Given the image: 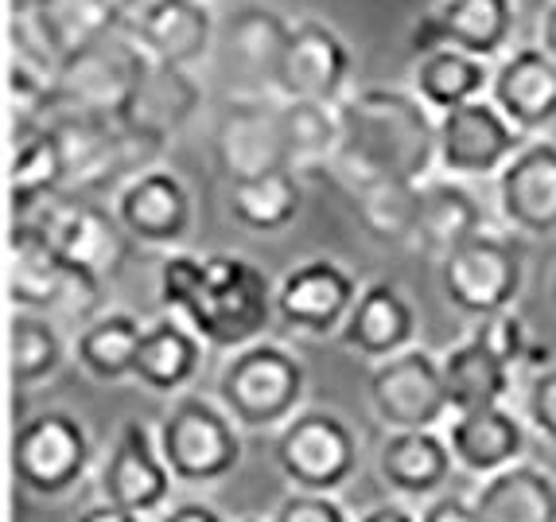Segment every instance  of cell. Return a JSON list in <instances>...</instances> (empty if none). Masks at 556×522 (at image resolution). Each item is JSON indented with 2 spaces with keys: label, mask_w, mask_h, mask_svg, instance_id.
Instances as JSON below:
<instances>
[{
  "label": "cell",
  "mask_w": 556,
  "mask_h": 522,
  "mask_svg": "<svg viewBox=\"0 0 556 522\" xmlns=\"http://www.w3.org/2000/svg\"><path fill=\"white\" fill-rule=\"evenodd\" d=\"M31 12H36L47 36L55 39L63 59L90 39L113 32V20L102 0H43V4H31Z\"/></svg>",
  "instance_id": "f35d334b"
},
{
  "label": "cell",
  "mask_w": 556,
  "mask_h": 522,
  "mask_svg": "<svg viewBox=\"0 0 556 522\" xmlns=\"http://www.w3.org/2000/svg\"><path fill=\"white\" fill-rule=\"evenodd\" d=\"M553 304H556V277H553Z\"/></svg>",
  "instance_id": "816d5d0a"
},
{
  "label": "cell",
  "mask_w": 556,
  "mask_h": 522,
  "mask_svg": "<svg viewBox=\"0 0 556 522\" xmlns=\"http://www.w3.org/2000/svg\"><path fill=\"white\" fill-rule=\"evenodd\" d=\"M366 394H370L374 418L386 430H444L447 418L455 413L440 355L420 344L374 363Z\"/></svg>",
  "instance_id": "9c48e42d"
},
{
  "label": "cell",
  "mask_w": 556,
  "mask_h": 522,
  "mask_svg": "<svg viewBox=\"0 0 556 522\" xmlns=\"http://www.w3.org/2000/svg\"><path fill=\"white\" fill-rule=\"evenodd\" d=\"M93 464V437L75 410H39L12 433V476L39 499H63Z\"/></svg>",
  "instance_id": "8992f818"
},
{
  "label": "cell",
  "mask_w": 556,
  "mask_h": 522,
  "mask_svg": "<svg viewBox=\"0 0 556 522\" xmlns=\"http://www.w3.org/2000/svg\"><path fill=\"white\" fill-rule=\"evenodd\" d=\"M172 487H176V476L164 460L156 430L140 418L125 421L98 468V495L156 519L172 504Z\"/></svg>",
  "instance_id": "9a60e30c"
},
{
  "label": "cell",
  "mask_w": 556,
  "mask_h": 522,
  "mask_svg": "<svg viewBox=\"0 0 556 522\" xmlns=\"http://www.w3.org/2000/svg\"><path fill=\"white\" fill-rule=\"evenodd\" d=\"M140 339H144V320L125 312V308H105L93 316L83 332L71 339V359L83 366L86 378L102 386H117L132 378Z\"/></svg>",
  "instance_id": "f1b7e54d"
},
{
  "label": "cell",
  "mask_w": 556,
  "mask_h": 522,
  "mask_svg": "<svg viewBox=\"0 0 556 522\" xmlns=\"http://www.w3.org/2000/svg\"><path fill=\"white\" fill-rule=\"evenodd\" d=\"M214 169L226 184L265 176V172L292 169L285 145V122H280V102H261V98H233L223 105L211 133Z\"/></svg>",
  "instance_id": "2e32d148"
},
{
  "label": "cell",
  "mask_w": 556,
  "mask_h": 522,
  "mask_svg": "<svg viewBox=\"0 0 556 522\" xmlns=\"http://www.w3.org/2000/svg\"><path fill=\"white\" fill-rule=\"evenodd\" d=\"M362 285L343 261L304 258L277 281V324L307 339L339 336Z\"/></svg>",
  "instance_id": "4fadbf2b"
},
{
  "label": "cell",
  "mask_w": 556,
  "mask_h": 522,
  "mask_svg": "<svg viewBox=\"0 0 556 522\" xmlns=\"http://www.w3.org/2000/svg\"><path fill=\"white\" fill-rule=\"evenodd\" d=\"M378 480L397 499H432L447 492L455 476V457L447 433L440 430H386L374 452Z\"/></svg>",
  "instance_id": "44dd1931"
},
{
  "label": "cell",
  "mask_w": 556,
  "mask_h": 522,
  "mask_svg": "<svg viewBox=\"0 0 556 522\" xmlns=\"http://www.w3.org/2000/svg\"><path fill=\"white\" fill-rule=\"evenodd\" d=\"M203 261L206 253H187V250H167L156 273V297L164 312L184 316L191 297H195L199 281H203Z\"/></svg>",
  "instance_id": "ab89813d"
},
{
  "label": "cell",
  "mask_w": 556,
  "mask_h": 522,
  "mask_svg": "<svg viewBox=\"0 0 556 522\" xmlns=\"http://www.w3.org/2000/svg\"><path fill=\"white\" fill-rule=\"evenodd\" d=\"M75 522H149V514H137V511H129V507L98 499V504L83 507V511L75 514Z\"/></svg>",
  "instance_id": "bcb514c9"
},
{
  "label": "cell",
  "mask_w": 556,
  "mask_h": 522,
  "mask_svg": "<svg viewBox=\"0 0 556 522\" xmlns=\"http://www.w3.org/2000/svg\"><path fill=\"white\" fill-rule=\"evenodd\" d=\"M486 231L482 226V203L475 199V191L467 187V179H425L420 191V226H417V246L432 258H444L459 243H467L471 234Z\"/></svg>",
  "instance_id": "4dcf8cb0"
},
{
  "label": "cell",
  "mask_w": 556,
  "mask_h": 522,
  "mask_svg": "<svg viewBox=\"0 0 556 522\" xmlns=\"http://www.w3.org/2000/svg\"><path fill=\"white\" fill-rule=\"evenodd\" d=\"M471 499L482 522H556V480L533 460L479 480Z\"/></svg>",
  "instance_id": "83f0119b"
},
{
  "label": "cell",
  "mask_w": 556,
  "mask_h": 522,
  "mask_svg": "<svg viewBox=\"0 0 556 522\" xmlns=\"http://www.w3.org/2000/svg\"><path fill=\"white\" fill-rule=\"evenodd\" d=\"M351 83V47L324 20H296L273 71L280 102H343Z\"/></svg>",
  "instance_id": "5bb4252c"
},
{
  "label": "cell",
  "mask_w": 556,
  "mask_h": 522,
  "mask_svg": "<svg viewBox=\"0 0 556 522\" xmlns=\"http://www.w3.org/2000/svg\"><path fill=\"white\" fill-rule=\"evenodd\" d=\"M343 145L331 164V176L346 191L401 179L425 184L437 169L440 117L417 98V90L366 86L339 102Z\"/></svg>",
  "instance_id": "6da1fadb"
},
{
  "label": "cell",
  "mask_w": 556,
  "mask_h": 522,
  "mask_svg": "<svg viewBox=\"0 0 556 522\" xmlns=\"http://www.w3.org/2000/svg\"><path fill=\"white\" fill-rule=\"evenodd\" d=\"M140 63H144V51H140L129 32L121 28L83 44L63 59L55 75L59 110L113 117L121 110V102H125Z\"/></svg>",
  "instance_id": "7c38bea8"
},
{
  "label": "cell",
  "mask_w": 556,
  "mask_h": 522,
  "mask_svg": "<svg viewBox=\"0 0 556 522\" xmlns=\"http://www.w3.org/2000/svg\"><path fill=\"white\" fill-rule=\"evenodd\" d=\"M199 105H203V90H199L191 66L160 63V59L144 55L125 102L113 117H117V125L149 140H160L167 149V140L195 117Z\"/></svg>",
  "instance_id": "ac0fdd59"
},
{
  "label": "cell",
  "mask_w": 556,
  "mask_h": 522,
  "mask_svg": "<svg viewBox=\"0 0 556 522\" xmlns=\"http://www.w3.org/2000/svg\"><path fill=\"white\" fill-rule=\"evenodd\" d=\"M502 223L529 238L556 234V140L529 137L518 157L498 172Z\"/></svg>",
  "instance_id": "ffe728a7"
},
{
  "label": "cell",
  "mask_w": 556,
  "mask_h": 522,
  "mask_svg": "<svg viewBox=\"0 0 556 522\" xmlns=\"http://www.w3.org/2000/svg\"><path fill=\"white\" fill-rule=\"evenodd\" d=\"M113 211L132 243L149 250H179L195 223L191 187L184 184L179 172L160 169V164L125 179L113 191Z\"/></svg>",
  "instance_id": "e0dca14e"
},
{
  "label": "cell",
  "mask_w": 556,
  "mask_h": 522,
  "mask_svg": "<svg viewBox=\"0 0 556 522\" xmlns=\"http://www.w3.org/2000/svg\"><path fill=\"white\" fill-rule=\"evenodd\" d=\"M444 433L447 445H452L455 464L479 480L526 460V421L506 401L479 406V410H455L447 418Z\"/></svg>",
  "instance_id": "cb8c5ba5"
},
{
  "label": "cell",
  "mask_w": 556,
  "mask_h": 522,
  "mask_svg": "<svg viewBox=\"0 0 556 522\" xmlns=\"http://www.w3.org/2000/svg\"><path fill=\"white\" fill-rule=\"evenodd\" d=\"M71 359L63 327L47 312L16 308L9 320V378L20 390H36L39 383L55 378Z\"/></svg>",
  "instance_id": "e575fe53"
},
{
  "label": "cell",
  "mask_w": 556,
  "mask_h": 522,
  "mask_svg": "<svg viewBox=\"0 0 556 522\" xmlns=\"http://www.w3.org/2000/svg\"><path fill=\"white\" fill-rule=\"evenodd\" d=\"M417 332H420V320L413 300L405 297L401 285L381 277L362 285L339 339L354 355H362L366 363H381V359H390V355L417 344Z\"/></svg>",
  "instance_id": "603a6c76"
},
{
  "label": "cell",
  "mask_w": 556,
  "mask_h": 522,
  "mask_svg": "<svg viewBox=\"0 0 556 522\" xmlns=\"http://www.w3.org/2000/svg\"><path fill=\"white\" fill-rule=\"evenodd\" d=\"M526 285V258L518 243L498 231H479L440 258V293L467 320H486L518 304Z\"/></svg>",
  "instance_id": "ba28073f"
},
{
  "label": "cell",
  "mask_w": 556,
  "mask_h": 522,
  "mask_svg": "<svg viewBox=\"0 0 556 522\" xmlns=\"http://www.w3.org/2000/svg\"><path fill=\"white\" fill-rule=\"evenodd\" d=\"M526 133L486 98L440 113L437 169L455 179H498V172L518 157Z\"/></svg>",
  "instance_id": "8fae6325"
},
{
  "label": "cell",
  "mask_w": 556,
  "mask_h": 522,
  "mask_svg": "<svg viewBox=\"0 0 556 522\" xmlns=\"http://www.w3.org/2000/svg\"><path fill=\"white\" fill-rule=\"evenodd\" d=\"M156 522H226V514L206 499H179V504H167Z\"/></svg>",
  "instance_id": "f6af8a7d"
},
{
  "label": "cell",
  "mask_w": 556,
  "mask_h": 522,
  "mask_svg": "<svg viewBox=\"0 0 556 522\" xmlns=\"http://www.w3.org/2000/svg\"><path fill=\"white\" fill-rule=\"evenodd\" d=\"M541 47L556 59V0L545 9V16H541Z\"/></svg>",
  "instance_id": "c3c4849f"
},
{
  "label": "cell",
  "mask_w": 556,
  "mask_h": 522,
  "mask_svg": "<svg viewBox=\"0 0 556 522\" xmlns=\"http://www.w3.org/2000/svg\"><path fill=\"white\" fill-rule=\"evenodd\" d=\"M358 522H420L417 511H408L401 499H386V504H374L358 514Z\"/></svg>",
  "instance_id": "7dc6e473"
},
{
  "label": "cell",
  "mask_w": 556,
  "mask_h": 522,
  "mask_svg": "<svg viewBox=\"0 0 556 522\" xmlns=\"http://www.w3.org/2000/svg\"><path fill=\"white\" fill-rule=\"evenodd\" d=\"M280 122L292 172H331L343 145L339 102H280Z\"/></svg>",
  "instance_id": "d590c367"
},
{
  "label": "cell",
  "mask_w": 556,
  "mask_h": 522,
  "mask_svg": "<svg viewBox=\"0 0 556 522\" xmlns=\"http://www.w3.org/2000/svg\"><path fill=\"white\" fill-rule=\"evenodd\" d=\"M269 522H358L351 514V507L331 492H292L273 507Z\"/></svg>",
  "instance_id": "b9f144b4"
},
{
  "label": "cell",
  "mask_w": 556,
  "mask_h": 522,
  "mask_svg": "<svg viewBox=\"0 0 556 522\" xmlns=\"http://www.w3.org/2000/svg\"><path fill=\"white\" fill-rule=\"evenodd\" d=\"M437 12L444 47H459L467 55L498 63L506 55L518 24L514 0H444Z\"/></svg>",
  "instance_id": "d6a6232c"
},
{
  "label": "cell",
  "mask_w": 556,
  "mask_h": 522,
  "mask_svg": "<svg viewBox=\"0 0 556 522\" xmlns=\"http://www.w3.org/2000/svg\"><path fill=\"white\" fill-rule=\"evenodd\" d=\"M31 4H43V0H16V9H31Z\"/></svg>",
  "instance_id": "681fc988"
},
{
  "label": "cell",
  "mask_w": 556,
  "mask_h": 522,
  "mask_svg": "<svg viewBox=\"0 0 556 522\" xmlns=\"http://www.w3.org/2000/svg\"><path fill=\"white\" fill-rule=\"evenodd\" d=\"M491 75L494 66L486 59H475L459 47H437L428 55H417L413 66V90L428 110L447 113L455 105H467L475 98H486L491 94Z\"/></svg>",
  "instance_id": "1f68e13d"
},
{
  "label": "cell",
  "mask_w": 556,
  "mask_h": 522,
  "mask_svg": "<svg viewBox=\"0 0 556 522\" xmlns=\"http://www.w3.org/2000/svg\"><path fill=\"white\" fill-rule=\"evenodd\" d=\"M420 191L425 184H401V179L354 191V207H358V219L370 231V238L386 246H417Z\"/></svg>",
  "instance_id": "74e56055"
},
{
  "label": "cell",
  "mask_w": 556,
  "mask_h": 522,
  "mask_svg": "<svg viewBox=\"0 0 556 522\" xmlns=\"http://www.w3.org/2000/svg\"><path fill=\"white\" fill-rule=\"evenodd\" d=\"M491 102L526 137H538L556 122V59L545 47H514L494 63Z\"/></svg>",
  "instance_id": "7402d4cb"
},
{
  "label": "cell",
  "mask_w": 556,
  "mask_h": 522,
  "mask_svg": "<svg viewBox=\"0 0 556 522\" xmlns=\"http://www.w3.org/2000/svg\"><path fill=\"white\" fill-rule=\"evenodd\" d=\"M78 265L55 250V243L39 231L31 219H16L9 231V261H4V281H9V304L47 312L55 316L63 300L71 297L78 281Z\"/></svg>",
  "instance_id": "d6986e66"
},
{
  "label": "cell",
  "mask_w": 556,
  "mask_h": 522,
  "mask_svg": "<svg viewBox=\"0 0 556 522\" xmlns=\"http://www.w3.org/2000/svg\"><path fill=\"white\" fill-rule=\"evenodd\" d=\"M51 129H55L59 152H63L66 191H75V196L117 191L125 179L152 169L164 152L160 140L140 137V133L117 125V117H102V113L59 110L51 117Z\"/></svg>",
  "instance_id": "5b68a950"
},
{
  "label": "cell",
  "mask_w": 556,
  "mask_h": 522,
  "mask_svg": "<svg viewBox=\"0 0 556 522\" xmlns=\"http://www.w3.org/2000/svg\"><path fill=\"white\" fill-rule=\"evenodd\" d=\"M206 351L211 347H206V339L199 336L195 327L187 324L184 316H176V312H164V316L144 324L132 378L144 390L160 394V398H176V394H187L199 383Z\"/></svg>",
  "instance_id": "d4e9b609"
},
{
  "label": "cell",
  "mask_w": 556,
  "mask_h": 522,
  "mask_svg": "<svg viewBox=\"0 0 556 522\" xmlns=\"http://www.w3.org/2000/svg\"><path fill=\"white\" fill-rule=\"evenodd\" d=\"M288 24L280 12L273 9H241L226 24V55L238 75H250L253 83H265V90L273 86V71L280 63V51L288 44Z\"/></svg>",
  "instance_id": "8d00e7d4"
},
{
  "label": "cell",
  "mask_w": 556,
  "mask_h": 522,
  "mask_svg": "<svg viewBox=\"0 0 556 522\" xmlns=\"http://www.w3.org/2000/svg\"><path fill=\"white\" fill-rule=\"evenodd\" d=\"M273 460L300 492L339 495L358 472V433L339 410L304 406L273 433Z\"/></svg>",
  "instance_id": "52a82bcc"
},
{
  "label": "cell",
  "mask_w": 556,
  "mask_h": 522,
  "mask_svg": "<svg viewBox=\"0 0 556 522\" xmlns=\"http://www.w3.org/2000/svg\"><path fill=\"white\" fill-rule=\"evenodd\" d=\"M66 191L63 152L51 122L43 125H12V160H9V199L12 215L28 219L31 211Z\"/></svg>",
  "instance_id": "4316f807"
},
{
  "label": "cell",
  "mask_w": 556,
  "mask_h": 522,
  "mask_svg": "<svg viewBox=\"0 0 556 522\" xmlns=\"http://www.w3.org/2000/svg\"><path fill=\"white\" fill-rule=\"evenodd\" d=\"M444 366V386L452 398V410H479V406H498L514 390V366L494 355V347L471 332L459 344L440 355Z\"/></svg>",
  "instance_id": "f546056e"
},
{
  "label": "cell",
  "mask_w": 556,
  "mask_h": 522,
  "mask_svg": "<svg viewBox=\"0 0 556 522\" xmlns=\"http://www.w3.org/2000/svg\"><path fill=\"white\" fill-rule=\"evenodd\" d=\"M241 425L218 398L206 394H176L156 421V437L176 484L214 487L230 480L245 457Z\"/></svg>",
  "instance_id": "277c9868"
},
{
  "label": "cell",
  "mask_w": 556,
  "mask_h": 522,
  "mask_svg": "<svg viewBox=\"0 0 556 522\" xmlns=\"http://www.w3.org/2000/svg\"><path fill=\"white\" fill-rule=\"evenodd\" d=\"M471 332H479V336L494 347V355H498V359H506L514 371H518V366H529V355H533V336H529L526 320H521L514 308H506V312H494V316H486V320H475Z\"/></svg>",
  "instance_id": "60d3db41"
},
{
  "label": "cell",
  "mask_w": 556,
  "mask_h": 522,
  "mask_svg": "<svg viewBox=\"0 0 556 522\" xmlns=\"http://www.w3.org/2000/svg\"><path fill=\"white\" fill-rule=\"evenodd\" d=\"M238 522H265V519H238Z\"/></svg>",
  "instance_id": "f907efd6"
},
{
  "label": "cell",
  "mask_w": 556,
  "mask_h": 522,
  "mask_svg": "<svg viewBox=\"0 0 556 522\" xmlns=\"http://www.w3.org/2000/svg\"><path fill=\"white\" fill-rule=\"evenodd\" d=\"M226 207H230L233 223L250 234H280L296 223L300 207H304V184L300 172L280 169L265 172V176L238 179L226 184Z\"/></svg>",
  "instance_id": "836d02e7"
},
{
  "label": "cell",
  "mask_w": 556,
  "mask_h": 522,
  "mask_svg": "<svg viewBox=\"0 0 556 522\" xmlns=\"http://www.w3.org/2000/svg\"><path fill=\"white\" fill-rule=\"evenodd\" d=\"M420 522H482L475 499L459 492H440L432 499H425L420 507Z\"/></svg>",
  "instance_id": "ee69618b"
},
{
  "label": "cell",
  "mask_w": 556,
  "mask_h": 522,
  "mask_svg": "<svg viewBox=\"0 0 556 522\" xmlns=\"http://www.w3.org/2000/svg\"><path fill=\"white\" fill-rule=\"evenodd\" d=\"M31 223L55 243L71 265L93 273V277L113 281L129 258V231L121 226L117 211L102 207L90 196H75V191H59L55 199H47L39 211H31Z\"/></svg>",
  "instance_id": "30bf717a"
},
{
  "label": "cell",
  "mask_w": 556,
  "mask_h": 522,
  "mask_svg": "<svg viewBox=\"0 0 556 522\" xmlns=\"http://www.w3.org/2000/svg\"><path fill=\"white\" fill-rule=\"evenodd\" d=\"M184 320L211 351H238L269 336L277 324V281L241 253H206L203 281Z\"/></svg>",
  "instance_id": "7a4b0ae2"
},
{
  "label": "cell",
  "mask_w": 556,
  "mask_h": 522,
  "mask_svg": "<svg viewBox=\"0 0 556 522\" xmlns=\"http://www.w3.org/2000/svg\"><path fill=\"white\" fill-rule=\"evenodd\" d=\"M214 398L238 418L241 430L277 433L288 418L304 410L307 366L292 347L265 336L226 355Z\"/></svg>",
  "instance_id": "3957f363"
},
{
  "label": "cell",
  "mask_w": 556,
  "mask_h": 522,
  "mask_svg": "<svg viewBox=\"0 0 556 522\" xmlns=\"http://www.w3.org/2000/svg\"><path fill=\"white\" fill-rule=\"evenodd\" d=\"M149 59L195 66L206 59L214 39V16L206 0H152L149 12L129 28Z\"/></svg>",
  "instance_id": "484cf974"
},
{
  "label": "cell",
  "mask_w": 556,
  "mask_h": 522,
  "mask_svg": "<svg viewBox=\"0 0 556 522\" xmlns=\"http://www.w3.org/2000/svg\"><path fill=\"white\" fill-rule=\"evenodd\" d=\"M526 421L533 425L541 440L556 448V363L541 366L533 371L529 378V390H526Z\"/></svg>",
  "instance_id": "7bdbcfd3"
}]
</instances>
